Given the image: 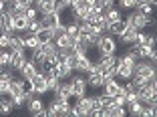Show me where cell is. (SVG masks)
<instances>
[{"label":"cell","mask_w":157,"mask_h":117,"mask_svg":"<svg viewBox=\"0 0 157 117\" xmlns=\"http://www.w3.org/2000/svg\"><path fill=\"white\" fill-rule=\"evenodd\" d=\"M123 20H125L127 26H133V28H137V30H145V28L157 24L151 14H143V12H139V10H135V8L129 10L127 16H123Z\"/></svg>","instance_id":"6da1fadb"},{"label":"cell","mask_w":157,"mask_h":117,"mask_svg":"<svg viewBox=\"0 0 157 117\" xmlns=\"http://www.w3.org/2000/svg\"><path fill=\"white\" fill-rule=\"evenodd\" d=\"M95 49H97L99 55H117V51H119V42H117V38L113 37V34L105 33V34L99 37Z\"/></svg>","instance_id":"7a4b0ae2"},{"label":"cell","mask_w":157,"mask_h":117,"mask_svg":"<svg viewBox=\"0 0 157 117\" xmlns=\"http://www.w3.org/2000/svg\"><path fill=\"white\" fill-rule=\"evenodd\" d=\"M157 69H155V63L149 61V59H137V63H135L133 67V75L137 77H143V79H151V77H155Z\"/></svg>","instance_id":"3957f363"},{"label":"cell","mask_w":157,"mask_h":117,"mask_svg":"<svg viewBox=\"0 0 157 117\" xmlns=\"http://www.w3.org/2000/svg\"><path fill=\"white\" fill-rule=\"evenodd\" d=\"M71 87H73V97L78 99V97H85L89 93V85H87V79L83 75H77V77H71Z\"/></svg>","instance_id":"277c9868"},{"label":"cell","mask_w":157,"mask_h":117,"mask_svg":"<svg viewBox=\"0 0 157 117\" xmlns=\"http://www.w3.org/2000/svg\"><path fill=\"white\" fill-rule=\"evenodd\" d=\"M28 81H30V87H33L34 93H38V95H46V93H48V83H46L44 73L36 71V73H34Z\"/></svg>","instance_id":"5b68a950"},{"label":"cell","mask_w":157,"mask_h":117,"mask_svg":"<svg viewBox=\"0 0 157 117\" xmlns=\"http://www.w3.org/2000/svg\"><path fill=\"white\" fill-rule=\"evenodd\" d=\"M69 101L71 99H60V97H56V95H52V99L48 101V105H46L48 117H60V111H63V107H65Z\"/></svg>","instance_id":"8992f818"},{"label":"cell","mask_w":157,"mask_h":117,"mask_svg":"<svg viewBox=\"0 0 157 117\" xmlns=\"http://www.w3.org/2000/svg\"><path fill=\"white\" fill-rule=\"evenodd\" d=\"M26 51L20 49V51H10V61H8V69H12L14 73H18V69L22 67V63L26 61Z\"/></svg>","instance_id":"52a82bcc"},{"label":"cell","mask_w":157,"mask_h":117,"mask_svg":"<svg viewBox=\"0 0 157 117\" xmlns=\"http://www.w3.org/2000/svg\"><path fill=\"white\" fill-rule=\"evenodd\" d=\"M121 87H123V83H121L117 77H113V79H107L105 83L101 85V93H105V95H109V97H115V95H119L121 93Z\"/></svg>","instance_id":"ba28073f"},{"label":"cell","mask_w":157,"mask_h":117,"mask_svg":"<svg viewBox=\"0 0 157 117\" xmlns=\"http://www.w3.org/2000/svg\"><path fill=\"white\" fill-rule=\"evenodd\" d=\"M24 109H26L30 115H34L36 117L38 113L44 109V101H42V95H34L33 99H28L26 101V105H24Z\"/></svg>","instance_id":"9c48e42d"},{"label":"cell","mask_w":157,"mask_h":117,"mask_svg":"<svg viewBox=\"0 0 157 117\" xmlns=\"http://www.w3.org/2000/svg\"><path fill=\"white\" fill-rule=\"evenodd\" d=\"M60 22H63V14H59V12H51V14H42L40 16L42 28H55Z\"/></svg>","instance_id":"30bf717a"},{"label":"cell","mask_w":157,"mask_h":117,"mask_svg":"<svg viewBox=\"0 0 157 117\" xmlns=\"http://www.w3.org/2000/svg\"><path fill=\"white\" fill-rule=\"evenodd\" d=\"M55 73H56V77H59L60 81H67V79H71V77L75 75V69H73V67H69L65 61H59L55 65Z\"/></svg>","instance_id":"8fae6325"},{"label":"cell","mask_w":157,"mask_h":117,"mask_svg":"<svg viewBox=\"0 0 157 117\" xmlns=\"http://www.w3.org/2000/svg\"><path fill=\"white\" fill-rule=\"evenodd\" d=\"M75 107H77L81 113H83V115H89V111L95 107L93 95H85V97H78V99H77V103H75Z\"/></svg>","instance_id":"7c38bea8"},{"label":"cell","mask_w":157,"mask_h":117,"mask_svg":"<svg viewBox=\"0 0 157 117\" xmlns=\"http://www.w3.org/2000/svg\"><path fill=\"white\" fill-rule=\"evenodd\" d=\"M91 67H93L91 57L89 55H81V57H77V61H75V73H87Z\"/></svg>","instance_id":"4fadbf2b"},{"label":"cell","mask_w":157,"mask_h":117,"mask_svg":"<svg viewBox=\"0 0 157 117\" xmlns=\"http://www.w3.org/2000/svg\"><path fill=\"white\" fill-rule=\"evenodd\" d=\"M137 28H133V26H127L125 28V33L121 34L119 38H117V42H119V45H127V47H129V45H133V41H135V37H137Z\"/></svg>","instance_id":"5bb4252c"},{"label":"cell","mask_w":157,"mask_h":117,"mask_svg":"<svg viewBox=\"0 0 157 117\" xmlns=\"http://www.w3.org/2000/svg\"><path fill=\"white\" fill-rule=\"evenodd\" d=\"M20 49H24V34L14 33L12 37L8 38V47H6V51H20ZM24 51H26V49H24Z\"/></svg>","instance_id":"9a60e30c"},{"label":"cell","mask_w":157,"mask_h":117,"mask_svg":"<svg viewBox=\"0 0 157 117\" xmlns=\"http://www.w3.org/2000/svg\"><path fill=\"white\" fill-rule=\"evenodd\" d=\"M36 71H38V69H36V65H34L30 59H26V61L22 63V67L18 69V75L22 77V79H30V77H33Z\"/></svg>","instance_id":"2e32d148"},{"label":"cell","mask_w":157,"mask_h":117,"mask_svg":"<svg viewBox=\"0 0 157 117\" xmlns=\"http://www.w3.org/2000/svg\"><path fill=\"white\" fill-rule=\"evenodd\" d=\"M52 95H56V97H60V99H71V97H73V87H71V81L69 79H67V81H60L59 89H56Z\"/></svg>","instance_id":"e0dca14e"},{"label":"cell","mask_w":157,"mask_h":117,"mask_svg":"<svg viewBox=\"0 0 157 117\" xmlns=\"http://www.w3.org/2000/svg\"><path fill=\"white\" fill-rule=\"evenodd\" d=\"M103 14H105V18L109 20L111 24H115V22H119V20H123V10H121V8H115V6L107 8Z\"/></svg>","instance_id":"ac0fdd59"},{"label":"cell","mask_w":157,"mask_h":117,"mask_svg":"<svg viewBox=\"0 0 157 117\" xmlns=\"http://www.w3.org/2000/svg\"><path fill=\"white\" fill-rule=\"evenodd\" d=\"M12 28H14V33L24 34V33H26V28H28V20L24 18V16H14V18H12Z\"/></svg>","instance_id":"d6986e66"},{"label":"cell","mask_w":157,"mask_h":117,"mask_svg":"<svg viewBox=\"0 0 157 117\" xmlns=\"http://www.w3.org/2000/svg\"><path fill=\"white\" fill-rule=\"evenodd\" d=\"M12 109H14L12 99H10L8 95H0V115H8Z\"/></svg>","instance_id":"ffe728a7"},{"label":"cell","mask_w":157,"mask_h":117,"mask_svg":"<svg viewBox=\"0 0 157 117\" xmlns=\"http://www.w3.org/2000/svg\"><path fill=\"white\" fill-rule=\"evenodd\" d=\"M75 41H77V38L69 37V34H63V37L55 38V45H56V47H59V49H73Z\"/></svg>","instance_id":"44dd1931"},{"label":"cell","mask_w":157,"mask_h":117,"mask_svg":"<svg viewBox=\"0 0 157 117\" xmlns=\"http://www.w3.org/2000/svg\"><path fill=\"white\" fill-rule=\"evenodd\" d=\"M36 10H38V14H51V12H56L55 10V0H42L40 4L36 6Z\"/></svg>","instance_id":"7402d4cb"},{"label":"cell","mask_w":157,"mask_h":117,"mask_svg":"<svg viewBox=\"0 0 157 117\" xmlns=\"http://www.w3.org/2000/svg\"><path fill=\"white\" fill-rule=\"evenodd\" d=\"M38 45H40V41H38L36 34H28V33H24V49H26V51H33V49L38 47Z\"/></svg>","instance_id":"603a6c76"},{"label":"cell","mask_w":157,"mask_h":117,"mask_svg":"<svg viewBox=\"0 0 157 117\" xmlns=\"http://www.w3.org/2000/svg\"><path fill=\"white\" fill-rule=\"evenodd\" d=\"M55 10L59 14H67L71 10V0H55Z\"/></svg>","instance_id":"cb8c5ba5"},{"label":"cell","mask_w":157,"mask_h":117,"mask_svg":"<svg viewBox=\"0 0 157 117\" xmlns=\"http://www.w3.org/2000/svg\"><path fill=\"white\" fill-rule=\"evenodd\" d=\"M10 99H12L14 109H22L24 105H26V93H18V95H14V97H10Z\"/></svg>","instance_id":"d4e9b609"},{"label":"cell","mask_w":157,"mask_h":117,"mask_svg":"<svg viewBox=\"0 0 157 117\" xmlns=\"http://www.w3.org/2000/svg\"><path fill=\"white\" fill-rule=\"evenodd\" d=\"M40 28H42V24H40V16H38V18H34V20H30V22H28L26 33H28V34H36Z\"/></svg>","instance_id":"484cf974"},{"label":"cell","mask_w":157,"mask_h":117,"mask_svg":"<svg viewBox=\"0 0 157 117\" xmlns=\"http://www.w3.org/2000/svg\"><path fill=\"white\" fill-rule=\"evenodd\" d=\"M36 37H38V41H40V42L52 41V28H40V30L36 33Z\"/></svg>","instance_id":"4316f807"},{"label":"cell","mask_w":157,"mask_h":117,"mask_svg":"<svg viewBox=\"0 0 157 117\" xmlns=\"http://www.w3.org/2000/svg\"><path fill=\"white\" fill-rule=\"evenodd\" d=\"M40 14H38V10H36V6H28L26 8V12H24V18L30 22V20H34V18H38Z\"/></svg>","instance_id":"83f0119b"},{"label":"cell","mask_w":157,"mask_h":117,"mask_svg":"<svg viewBox=\"0 0 157 117\" xmlns=\"http://www.w3.org/2000/svg\"><path fill=\"white\" fill-rule=\"evenodd\" d=\"M117 2H119L121 10H133L135 4H137V0H117Z\"/></svg>","instance_id":"f1b7e54d"},{"label":"cell","mask_w":157,"mask_h":117,"mask_svg":"<svg viewBox=\"0 0 157 117\" xmlns=\"http://www.w3.org/2000/svg\"><path fill=\"white\" fill-rule=\"evenodd\" d=\"M8 61H10V51H0V67H8Z\"/></svg>","instance_id":"f546056e"},{"label":"cell","mask_w":157,"mask_h":117,"mask_svg":"<svg viewBox=\"0 0 157 117\" xmlns=\"http://www.w3.org/2000/svg\"><path fill=\"white\" fill-rule=\"evenodd\" d=\"M8 89H10V81L0 79V95H8Z\"/></svg>","instance_id":"4dcf8cb0"},{"label":"cell","mask_w":157,"mask_h":117,"mask_svg":"<svg viewBox=\"0 0 157 117\" xmlns=\"http://www.w3.org/2000/svg\"><path fill=\"white\" fill-rule=\"evenodd\" d=\"M155 42H157L155 33H149L147 37H145V45H149V47H155Z\"/></svg>","instance_id":"1f68e13d"},{"label":"cell","mask_w":157,"mask_h":117,"mask_svg":"<svg viewBox=\"0 0 157 117\" xmlns=\"http://www.w3.org/2000/svg\"><path fill=\"white\" fill-rule=\"evenodd\" d=\"M14 4H20V6H33V0H14Z\"/></svg>","instance_id":"d6a6232c"},{"label":"cell","mask_w":157,"mask_h":117,"mask_svg":"<svg viewBox=\"0 0 157 117\" xmlns=\"http://www.w3.org/2000/svg\"><path fill=\"white\" fill-rule=\"evenodd\" d=\"M40 2H42V0H33V6H38Z\"/></svg>","instance_id":"836d02e7"}]
</instances>
